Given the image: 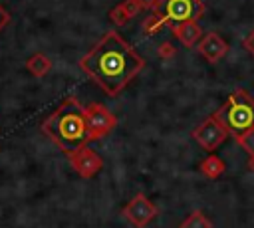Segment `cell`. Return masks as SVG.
Returning a JSON list of instances; mask_svg holds the SVG:
<instances>
[{
    "instance_id": "obj_1",
    "label": "cell",
    "mask_w": 254,
    "mask_h": 228,
    "mask_svg": "<svg viewBox=\"0 0 254 228\" xmlns=\"http://www.w3.org/2000/svg\"><path fill=\"white\" fill-rule=\"evenodd\" d=\"M79 65L109 97H117L145 67V59L117 32H107Z\"/></svg>"
},
{
    "instance_id": "obj_2",
    "label": "cell",
    "mask_w": 254,
    "mask_h": 228,
    "mask_svg": "<svg viewBox=\"0 0 254 228\" xmlns=\"http://www.w3.org/2000/svg\"><path fill=\"white\" fill-rule=\"evenodd\" d=\"M44 131L67 155L79 151L89 141L85 107H81L79 101L73 97L64 99V103L44 123Z\"/></svg>"
},
{
    "instance_id": "obj_3",
    "label": "cell",
    "mask_w": 254,
    "mask_h": 228,
    "mask_svg": "<svg viewBox=\"0 0 254 228\" xmlns=\"http://www.w3.org/2000/svg\"><path fill=\"white\" fill-rule=\"evenodd\" d=\"M212 117L238 141L254 129V99L244 89H234Z\"/></svg>"
},
{
    "instance_id": "obj_4",
    "label": "cell",
    "mask_w": 254,
    "mask_h": 228,
    "mask_svg": "<svg viewBox=\"0 0 254 228\" xmlns=\"http://www.w3.org/2000/svg\"><path fill=\"white\" fill-rule=\"evenodd\" d=\"M204 2L202 0H159V4L153 8V14L165 24H181L189 20H198L204 16Z\"/></svg>"
},
{
    "instance_id": "obj_5",
    "label": "cell",
    "mask_w": 254,
    "mask_h": 228,
    "mask_svg": "<svg viewBox=\"0 0 254 228\" xmlns=\"http://www.w3.org/2000/svg\"><path fill=\"white\" fill-rule=\"evenodd\" d=\"M85 121H87L89 141L101 139L103 135H107L117 125L115 115L101 103H91V105L85 107Z\"/></svg>"
},
{
    "instance_id": "obj_6",
    "label": "cell",
    "mask_w": 254,
    "mask_h": 228,
    "mask_svg": "<svg viewBox=\"0 0 254 228\" xmlns=\"http://www.w3.org/2000/svg\"><path fill=\"white\" fill-rule=\"evenodd\" d=\"M157 214H159V208H157L143 192L135 194V196L127 202V206L123 208V216H125L133 226H137V228L147 226L151 220H155Z\"/></svg>"
},
{
    "instance_id": "obj_7",
    "label": "cell",
    "mask_w": 254,
    "mask_h": 228,
    "mask_svg": "<svg viewBox=\"0 0 254 228\" xmlns=\"http://www.w3.org/2000/svg\"><path fill=\"white\" fill-rule=\"evenodd\" d=\"M192 137H194V141H196L202 149L214 151L218 145H222V143L226 141L228 131L210 115V117H206L196 129H192Z\"/></svg>"
},
{
    "instance_id": "obj_8",
    "label": "cell",
    "mask_w": 254,
    "mask_h": 228,
    "mask_svg": "<svg viewBox=\"0 0 254 228\" xmlns=\"http://www.w3.org/2000/svg\"><path fill=\"white\" fill-rule=\"evenodd\" d=\"M69 157H71V163H73L75 171H77L83 178L95 176V174L101 171V167H103V159H101L95 151H91V149H87V147H81L79 151L71 153Z\"/></svg>"
},
{
    "instance_id": "obj_9",
    "label": "cell",
    "mask_w": 254,
    "mask_h": 228,
    "mask_svg": "<svg viewBox=\"0 0 254 228\" xmlns=\"http://www.w3.org/2000/svg\"><path fill=\"white\" fill-rule=\"evenodd\" d=\"M196 46H198V54H200L208 63L220 61V59L226 56V52H228V42H226L224 38H220L216 32L204 34Z\"/></svg>"
},
{
    "instance_id": "obj_10",
    "label": "cell",
    "mask_w": 254,
    "mask_h": 228,
    "mask_svg": "<svg viewBox=\"0 0 254 228\" xmlns=\"http://www.w3.org/2000/svg\"><path fill=\"white\" fill-rule=\"evenodd\" d=\"M171 32H173V36H175L185 48L196 46V44L200 42V38H202V30H200L198 22H194V20H189V22H181V24L171 26Z\"/></svg>"
},
{
    "instance_id": "obj_11",
    "label": "cell",
    "mask_w": 254,
    "mask_h": 228,
    "mask_svg": "<svg viewBox=\"0 0 254 228\" xmlns=\"http://www.w3.org/2000/svg\"><path fill=\"white\" fill-rule=\"evenodd\" d=\"M143 8L135 2V0H125L121 4H117L111 12H109V20L115 24V26H125L129 20H133Z\"/></svg>"
},
{
    "instance_id": "obj_12",
    "label": "cell",
    "mask_w": 254,
    "mask_h": 228,
    "mask_svg": "<svg viewBox=\"0 0 254 228\" xmlns=\"http://www.w3.org/2000/svg\"><path fill=\"white\" fill-rule=\"evenodd\" d=\"M224 169H226L224 161H222L220 157H216V155H208V157L200 163V172H202L206 178H218V176L224 172Z\"/></svg>"
},
{
    "instance_id": "obj_13",
    "label": "cell",
    "mask_w": 254,
    "mask_h": 228,
    "mask_svg": "<svg viewBox=\"0 0 254 228\" xmlns=\"http://www.w3.org/2000/svg\"><path fill=\"white\" fill-rule=\"evenodd\" d=\"M181 228H212V222H210V218L202 210H192L181 222Z\"/></svg>"
},
{
    "instance_id": "obj_14",
    "label": "cell",
    "mask_w": 254,
    "mask_h": 228,
    "mask_svg": "<svg viewBox=\"0 0 254 228\" xmlns=\"http://www.w3.org/2000/svg\"><path fill=\"white\" fill-rule=\"evenodd\" d=\"M141 28H143V32H145V34H157V32L163 28V22H161V20H159V18H157L153 12H151V14H149V16L143 20Z\"/></svg>"
},
{
    "instance_id": "obj_15",
    "label": "cell",
    "mask_w": 254,
    "mask_h": 228,
    "mask_svg": "<svg viewBox=\"0 0 254 228\" xmlns=\"http://www.w3.org/2000/svg\"><path fill=\"white\" fill-rule=\"evenodd\" d=\"M157 56H159L161 59L169 61V59H173V57L177 56V48H175L171 42H163V44L157 48Z\"/></svg>"
},
{
    "instance_id": "obj_16",
    "label": "cell",
    "mask_w": 254,
    "mask_h": 228,
    "mask_svg": "<svg viewBox=\"0 0 254 228\" xmlns=\"http://www.w3.org/2000/svg\"><path fill=\"white\" fill-rule=\"evenodd\" d=\"M30 67L36 71V75H44V73L48 71V67H50V61H48L44 56H36L34 61L30 63Z\"/></svg>"
},
{
    "instance_id": "obj_17",
    "label": "cell",
    "mask_w": 254,
    "mask_h": 228,
    "mask_svg": "<svg viewBox=\"0 0 254 228\" xmlns=\"http://www.w3.org/2000/svg\"><path fill=\"white\" fill-rule=\"evenodd\" d=\"M236 143H238V145H240V147H242V149H244L248 155H254V129H252V131H250L246 137L238 139Z\"/></svg>"
},
{
    "instance_id": "obj_18",
    "label": "cell",
    "mask_w": 254,
    "mask_h": 228,
    "mask_svg": "<svg viewBox=\"0 0 254 228\" xmlns=\"http://www.w3.org/2000/svg\"><path fill=\"white\" fill-rule=\"evenodd\" d=\"M242 46H244V50L250 54V56H254V30L244 38V42H242Z\"/></svg>"
},
{
    "instance_id": "obj_19",
    "label": "cell",
    "mask_w": 254,
    "mask_h": 228,
    "mask_svg": "<svg viewBox=\"0 0 254 228\" xmlns=\"http://www.w3.org/2000/svg\"><path fill=\"white\" fill-rule=\"evenodd\" d=\"M135 2H137L141 8H151V10L159 4V0H135Z\"/></svg>"
},
{
    "instance_id": "obj_20",
    "label": "cell",
    "mask_w": 254,
    "mask_h": 228,
    "mask_svg": "<svg viewBox=\"0 0 254 228\" xmlns=\"http://www.w3.org/2000/svg\"><path fill=\"white\" fill-rule=\"evenodd\" d=\"M248 169L254 172V155H248Z\"/></svg>"
}]
</instances>
